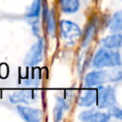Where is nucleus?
Masks as SVG:
<instances>
[{
    "instance_id": "obj_16",
    "label": "nucleus",
    "mask_w": 122,
    "mask_h": 122,
    "mask_svg": "<svg viewBox=\"0 0 122 122\" xmlns=\"http://www.w3.org/2000/svg\"><path fill=\"white\" fill-rule=\"evenodd\" d=\"M112 108L110 109V115H112V116H114V117H116V118H119V119H121L122 118V111L118 108V107H115L114 105H112V106H111Z\"/></svg>"
},
{
    "instance_id": "obj_12",
    "label": "nucleus",
    "mask_w": 122,
    "mask_h": 122,
    "mask_svg": "<svg viewBox=\"0 0 122 122\" xmlns=\"http://www.w3.org/2000/svg\"><path fill=\"white\" fill-rule=\"evenodd\" d=\"M122 29V18H121V12L117 11L113 14L111 23H110V30L112 32H119Z\"/></svg>"
},
{
    "instance_id": "obj_7",
    "label": "nucleus",
    "mask_w": 122,
    "mask_h": 122,
    "mask_svg": "<svg viewBox=\"0 0 122 122\" xmlns=\"http://www.w3.org/2000/svg\"><path fill=\"white\" fill-rule=\"evenodd\" d=\"M106 76L107 73L104 71H92L85 76V85L88 88L99 86L103 84V82L106 79Z\"/></svg>"
},
{
    "instance_id": "obj_3",
    "label": "nucleus",
    "mask_w": 122,
    "mask_h": 122,
    "mask_svg": "<svg viewBox=\"0 0 122 122\" xmlns=\"http://www.w3.org/2000/svg\"><path fill=\"white\" fill-rule=\"evenodd\" d=\"M59 26L63 38L70 44H73L81 35L80 28L71 21L62 20Z\"/></svg>"
},
{
    "instance_id": "obj_8",
    "label": "nucleus",
    "mask_w": 122,
    "mask_h": 122,
    "mask_svg": "<svg viewBox=\"0 0 122 122\" xmlns=\"http://www.w3.org/2000/svg\"><path fill=\"white\" fill-rule=\"evenodd\" d=\"M34 93L30 90H22L13 92L10 96V100L11 103H30L33 101Z\"/></svg>"
},
{
    "instance_id": "obj_15",
    "label": "nucleus",
    "mask_w": 122,
    "mask_h": 122,
    "mask_svg": "<svg viewBox=\"0 0 122 122\" xmlns=\"http://www.w3.org/2000/svg\"><path fill=\"white\" fill-rule=\"evenodd\" d=\"M47 26H48V30L50 33H53L54 30H55V21H54V16H53V13L52 11H51L49 14H48V17H47Z\"/></svg>"
},
{
    "instance_id": "obj_1",
    "label": "nucleus",
    "mask_w": 122,
    "mask_h": 122,
    "mask_svg": "<svg viewBox=\"0 0 122 122\" xmlns=\"http://www.w3.org/2000/svg\"><path fill=\"white\" fill-rule=\"evenodd\" d=\"M121 64V58L118 51H110V49H100L94 55L92 65L94 68L102 69L104 67H116Z\"/></svg>"
},
{
    "instance_id": "obj_14",
    "label": "nucleus",
    "mask_w": 122,
    "mask_h": 122,
    "mask_svg": "<svg viewBox=\"0 0 122 122\" xmlns=\"http://www.w3.org/2000/svg\"><path fill=\"white\" fill-rule=\"evenodd\" d=\"M40 7H41V0H35L30 9V11L28 12L27 16L29 17H36L39 15V12H40Z\"/></svg>"
},
{
    "instance_id": "obj_10",
    "label": "nucleus",
    "mask_w": 122,
    "mask_h": 122,
    "mask_svg": "<svg viewBox=\"0 0 122 122\" xmlns=\"http://www.w3.org/2000/svg\"><path fill=\"white\" fill-rule=\"evenodd\" d=\"M121 42H122L121 34L114 32V34L105 37L102 40V45L104 46V48L107 49H114V48H120Z\"/></svg>"
},
{
    "instance_id": "obj_13",
    "label": "nucleus",
    "mask_w": 122,
    "mask_h": 122,
    "mask_svg": "<svg viewBox=\"0 0 122 122\" xmlns=\"http://www.w3.org/2000/svg\"><path fill=\"white\" fill-rule=\"evenodd\" d=\"M67 108V105L64 101L63 98H58L57 99V102H56V105H55V108H54V111H53V114H54V118L56 121H59L63 115V112L64 110Z\"/></svg>"
},
{
    "instance_id": "obj_5",
    "label": "nucleus",
    "mask_w": 122,
    "mask_h": 122,
    "mask_svg": "<svg viewBox=\"0 0 122 122\" xmlns=\"http://www.w3.org/2000/svg\"><path fill=\"white\" fill-rule=\"evenodd\" d=\"M19 114L28 122H39L42 119V112L38 109H33L26 106H17Z\"/></svg>"
},
{
    "instance_id": "obj_2",
    "label": "nucleus",
    "mask_w": 122,
    "mask_h": 122,
    "mask_svg": "<svg viewBox=\"0 0 122 122\" xmlns=\"http://www.w3.org/2000/svg\"><path fill=\"white\" fill-rule=\"evenodd\" d=\"M99 108H107L114 105V90L111 86H100L96 90V101Z\"/></svg>"
},
{
    "instance_id": "obj_9",
    "label": "nucleus",
    "mask_w": 122,
    "mask_h": 122,
    "mask_svg": "<svg viewBox=\"0 0 122 122\" xmlns=\"http://www.w3.org/2000/svg\"><path fill=\"white\" fill-rule=\"evenodd\" d=\"M96 101V90L90 89L85 91L79 97L78 104L81 107H91Z\"/></svg>"
},
{
    "instance_id": "obj_4",
    "label": "nucleus",
    "mask_w": 122,
    "mask_h": 122,
    "mask_svg": "<svg viewBox=\"0 0 122 122\" xmlns=\"http://www.w3.org/2000/svg\"><path fill=\"white\" fill-rule=\"evenodd\" d=\"M43 49H44V41L42 38H40L28 51L25 57V64L29 67H31L40 63L43 57Z\"/></svg>"
},
{
    "instance_id": "obj_6",
    "label": "nucleus",
    "mask_w": 122,
    "mask_h": 122,
    "mask_svg": "<svg viewBox=\"0 0 122 122\" xmlns=\"http://www.w3.org/2000/svg\"><path fill=\"white\" fill-rule=\"evenodd\" d=\"M79 118L80 120L87 122H106L110 119V114L95 110H88L82 112L79 114Z\"/></svg>"
},
{
    "instance_id": "obj_11",
    "label": "nucleus",
    "mask_w": 122,
    "mask_h": 122,
    "mask_svg": "<svg viewBox=\"0 0 122 122\" xmlns=\"http://www.w3.org/2000/svg\"><path fill=\"white\" fill-rule=\"evenodd\" d=\"M60 6L64 12L72 13L79 8V0H60Z\"/></svg>"
}]
</instances>
